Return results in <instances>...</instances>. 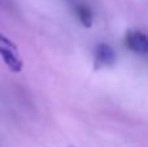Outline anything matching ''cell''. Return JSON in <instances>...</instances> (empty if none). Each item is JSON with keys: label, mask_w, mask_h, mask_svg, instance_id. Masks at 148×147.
<instances>
[{"label": "cell", "mask_w": 148, "mask_h": 147, "mask_svg": "<svg viewBox=\"0 0 148 147\" xmlns=\"http://www.w3.org/2000/svg\"><path fill=\"white\" fill-rule=\"evenodd\" d=\"M0 57L12 72L18 73L22 70L23 63L18 55L17 48L10 39L3 34H0Z\"/></svg>", "instance_id": "6da1fadb"}, {"label": "cell", "mask_w": 148, "mask_h": 147, "mask_svg": "<svg viewBox=\"0 0 148 147\" xmlns=\"http://www.w3.org/2000/svg\"><path fill=\"white\" fill-rule=\"evenodd\" d=\"M125 44L136 55H147L148 52V38L139 30H129L125 35Z\"/></svg>", "instance_id": "7a4b0ae2"}, {"label": "cell", "mask_w": 148, "mask_h": 147, "mask_svg": "<svg viewBox=\"0 0 148 147\" xmlns=\"http://www.w3.org/2000/svg\"><path fill=\"white\" fill-rule=\"evenodd\" d=\"M116 52L109 44L100 43L95 48V67L96 68H105L113 67L116 64Z\"/></svg>", "instance_id": "3957f363"}, {"label": "cell", "mask_w": 148, "mask_h": 147, "mask_svg": "<svg viewBox=\"0 0 148 147\" xmlns=\"http://www.w3.org/2000/svg\"><path fill=\"white\" fill-rule=\"evenodd\" d=\"M74 12H75L77 20L79 21L82 26L84 27H91L94 23V12L92 9L84 3H77L74 5Z\"/></svg>", "instance_id": "277c9868"}]
</instances>
